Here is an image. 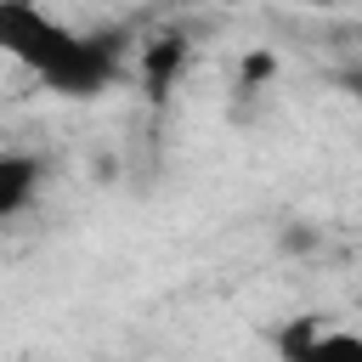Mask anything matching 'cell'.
Wrapping results in <instances>:
<instances>
[{
	"label": "cell",
	"instance_id": "277c9868",
	"mask_svg": "<svg viewBox=\"0 0 362 362\" xmlns=\"http://www.w3.org/2000/svg\"><path fill=\"white\" fill-rule=\"evenodd\" d=\"M181 62H187V40H175V34H164V40H153L147 51H141V74H147V85H153V96L181 74Z\"/></svg>",
	"mask_w": 362,
	"mask_h": 362
},
{
	"label": "cell",
	"instance_id": "3957f363",
	"mask_svg": "<svg viewBox=\"0 0 362 362\" xmlns=\"http://www.w3.org/2000/svg\"><path fill=\"white\" fill-rule=\"evenodd\" d=\"M277 351L283 356H322V351H356L362 356V334H345V328H328L322 317H300L277 334Z\"/></svg>",
	"mask_w": 362,
	"mask_h": 362
},
{
	"label": "cell",
	"instance_id": "5b68a950",
	"mask_svg": "<svg viewBox=\"0 0 362 362\" xmlns=\"http://www.w3.org/2000/svg\"><path fill=\"white\" fill-rule=\"evenodd\" d=\"M294 6H311V11H328V6H339V0H294Z\"/></svg>",
	"mask_w": 362,
	"mask_h": 362
},
{
	"label": "cell",
	"instance_id": "6da1fadb",
	"mask_svg": "<svg viewBox=\"0 0 362 362\" xmlns=\"http://www.w3.org/2000/svg\"><path fill=\"white\" fill-rule=\"evenodd\" d=\"M0 57H11L28 79L74 102L102 96L124 74L119 34H79L74 23L51 17L40 0H0Z\"/></svg>",
	"mask_w": 362,
	"mask_h": 362
},
{
	"label": "cell",
	"instance_id": "7a4b0ae2",
	"mask_svg": "<svg viewBox=\"0 0 362 362\" xmlns=\"http://www.w3.org/2000/svg\"><path fill=\"white\" fill-rule=\"evenodd\" d=\"M45 187V158L23 147H0V221H17Z\"/></svg>",
	"mask_w": 362,
	"mask_h": 362
}]
</instances>
